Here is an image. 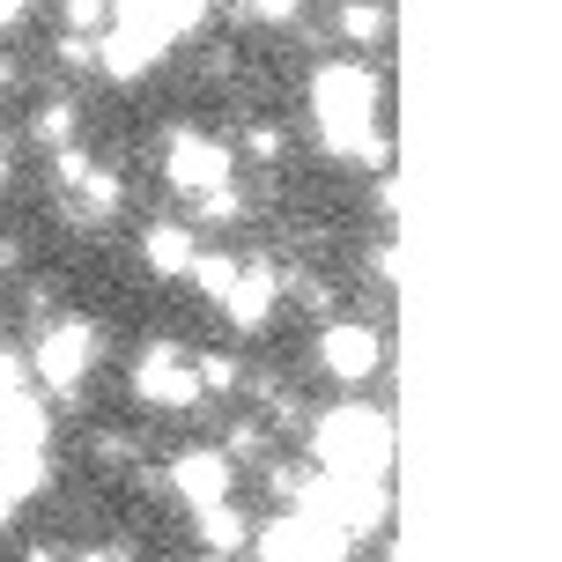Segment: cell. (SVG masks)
I'll use <instances>...</instances> for the list:
<instances>
[{
    "mask_svg": "<svg viewBox=\"0 0 562 562\" xmlns=\"http://www.w3.org/2000/svg\"><path fill=\"white\" fill-rule=\"evenodd\" d=\"M311 119H318V140L334 156H356V164L385 170V126H378V75L356 67V59H326L311 75Z\"/></svg>",
    "mask_w": 562,
    "mask_h": 562,
    "instance_id": "obj_1",
    "label": "cell"
},
{
    "mask_svg": "<svg viewBox=\"0 0 562 562\" xmlns=\"http://www.w3.org/2000/svg\"><path fill=\"white\" fill-rule=\"evenodd\" d=\"M193 23H200V0H112V23L97 37V59L112 67L119 82H134V75H148V67L164 59V45H178Z\"/></svg>",
    "mask_w": 562,
    "mask_h": 562,
    "instance_id": "obj_2",
    "label": "cell"
},
{
    "mask_svg": "<svg viewBox=\"0 0 562 562\" xmlns=\"http://www.w3.org/2000/svg\"><path fill=\"white\" fill-rule=\"evenodd\" d=\"M274 488H281V496H296V510L326 518V526L348 533V540L385 533V518H393V488H385V481H363V474H318V481L274 474Z\"/></svg>",
    "mask_w": 562,
    "mask_h": 562,
    "instance_id": "obj_3",
    "label": "cell"
},
{
    "mask_svg": "<svg viewBox=\"0 0 562 562\" xmlns=\"http://www.w3.org/2000/svg\"><path fill=\"white\" fill-rule=\"evenodd\" d=\"M318 467L326 474L385 481V467H393V422L378 407H326L318 415Z\"/></svg>",
    "mask_w": 562,
    "mask_h": 562,
    "instance_id": "obj_4",
    "label": "cell"
},
{
    "mask_svg": "<svg viewBox=\"0 0 562 562\" xmlns=\"http://www.w3.org/2000/svg\"><path fill=\"white\" fill-rule=\"evenodd\" d=\"M259 562H348V533H334L311 510H289L274 526H259Z\"/></svg>",
    "mask_w": 562,
    "mask_h": 562,
    "instance_id": "obj_5",
    "label": "cell"
},
{
    "mask_svg": "<svg viewBox=\"0 0 562 562\" xmlns=\"http://www.w3.org/2000/svg\"><path fill=\"white\" fill-rule=\"evenodd\" d=\"M134 393L148 400V407L186 415V407H200V393H207V385H200V370L186 363L178 348H164V340H156V348H140V356H134Z\"/></svg>",
    "mask_w": 562,
    "mask_h": 562,
    "instance_id": "obj_6",
    "label": "cell"
},
{
    "mask_svg": "<svg viewBox=\"0 0 562 562\" xmlns=\"http://www.w3.org/2000/svg\"><path fill=\"white\" fill-rule=\"evenodd\" d=\"M89 370H97V326H89V318L45 326V340H37V378H45L53 393H75Z\"/></svg>",
    "mask_w": 562,
    "mask_h": 562,
    "instance_id": "obj_7",
    "label": "cell"
},
{
    "mask_svg": "<svg viewBox=\"0 0 562 562\" xmlns=\"http://www.w3.org/2000/svg\"><path fill=\"white\" fill-rule=\"evenodd\" d=\"M164 170H170V186L178 193H223L229 186V170H237V156H229L215 134H170V156H164Z\"/></svg>",
    "mask_w": 562,
    "mask_h": 562,
    "instance_id": "obj_8",
    "label": "cell"
},
{
    "mask_svg": "<svg viewBox=\"0 0 562 562\" xmlns=\"http://www.w3.org/2000/svg\"><path fill=\"white\" fill-rule=\"evenodd\" d=\"M170 488H178L193 510L223 504L229 488H237V474H229V451H178V459H170Z\"/></svg>",
    "mask_w": 562,
    "mask_h": 562,
    "instance_id": "obj_9",
    "label": "cell"
},
{
    "mask_svg": "<svg viewBox=\"0 0 562 562\" xmlns=\"http://www.w3.org/2000/svg\"><path fill=\"white\" fill-rule=\"evenodd\" d=\"M378 356H385V340L370 334V326H356V318H340V326L318 334V363L334 370V378H370Z\"/></svg>",
    "mask_w": 562,
    "mask_h": 562,
    "instance_id": "obj_10",
    "label": "cell"
},
{
    "mask_svg": "<svg viewBox=\"0 0 562 562\" xmlns=\"http://www.w3.org/2000/svg\"><path fill=\"white\" fill-rule=\"evenodd\" d=\"M223 311L245 326V334H252V326H267V311H274V267H237Z\"/></svg>",
    "mask_w": 562,
    "mask_h": 562,
    "instance_id": "obj_11",
    "label": "cell"
},
{
    "mask_svg": "<svg viewBox=\"0 0 562 562\" xmlns=\"http://www.w3.org/2000/svg\"><path fill=\"white\" fill-rule=\"evenodd\" d=\"M45 488V445H0V496L30 504Z\"/></svg>",
    "mask_w": 562,
    "mask_h": 562,
    "instance_id": "obj_12",
    "label": "cell"
},
{
    "mask_svg": "<svg viewBox=\"0 0 562 562\" xmlns=\"http://www.w3.org/2000/svg\"><path fill=\"white\" fill-rule=\"evenodd\" d=\"M140 252H148V267H156V274H193V229H186V223H156V229H148V237H140Z\"/></svg>",
    "mask_w": 562,
    "mask_h": 562,
    "instance_id": "obj_13",
    "label": "cell"
},
{
    "mask_svg": "<svg viewBox=\"0 0 562 562\" xmlns=\"http://www.w3.org/2000/svg\"><path fill=\"white\" fill-rule=\"evenodd\" d=\"M200 540H207V548H215V555H229V548H245V540H252V518H245V510L229 504H207L200 510Z\"/></svg>",
    "mask_w": 562,
    "mask_h": 562,
    "instance_id": "obj_14",
    "label": "cell"
},
{
    "mask_svg": "<svg viewBox=\"0 0 562 562\" xmlns=\"http://www.w3.org/2000/svg\"><path fill=\"white\" fill-rule=\"evenodd\" d=\"M340 30H348V37H385V8H370V0H348V8H340Z\"/></svg>",
    "mask_w": 562,
    "mask_h": 562,
    "instance_id": "obj_15",
    "label": "cell"
},
{
    "mask_svg": "<svg viewBox=\"0 0 562 562\" xmlns=\"http://www.w3.org/2000/svg\"><path fill=\"white\" fill-rule=\"evenodd\" d=\"M67 134H75V104H45V112H37V140L67 148Z\"/></svg>",
    "mask_w": 562,
    "mask_h": 562,
    "instance_id": "obj_16",
    "label": "cell"
},
{
    "mask_svg": "<svg viewBox=\"0 0 562 562\" xmlns=\"http://www.w3.org/2000/svg\"><path fill=\"white\" fill-rule=\"evenodd\" d=\"M200 385H207V393H229V385H237V363H229V356H200Z\"/></svg>",
    "mask_w": 562,
    "mask_h": 562,
    "instance_id": "obj_17",
    "label": "cell"
},
{
    "mask_svg": "<svg viewBox=\"0 0 562 562\" xmlns=\"http://www.w3.org/2000/svg\"><path fill=\"white\" fill-rule=\"evenodd\" d=\"M59 15H67V23H82V30L112 23V8H104V0H59Z\"/></svg>",
    "mask_w": 562,
    "mask_h": 562,
    "instance_id": "obj_18",
    "label": "cell"
},
{
    "mask_svg": "<svg viewBox=\"0 0 562 562\" xmlns=\"http://www.w3.org/2000/svg\"><path fill=\"white\" fill-rule=\"evenodd\" d=\"M8 393H23V363H15V356L0 348V400H8Z\"/></svg>",
    "mask_w": 562,
    "mask_h": 562,
    "instance_id": "obj_19",
    "label": "cell"
},
{
    "mask_svg": "<svg viewBox=\"0 0 562 562\" xmlns=\"http://www.w3.org/2000/svg\"><path fill=\"white\" fill-rule=\"evenodd\" d=\"M259 15H267V23H289V15H296V8H304V0H252Z\"/></svg>",
    "mask_w": 562,
    "mask_h": 562,
    "instance_id": "obj_20",
    "label": "cell"
},
{
    "mask_svg": "<svg viewBox=\"0 0 562 562\" xmlns=\"http://www.w3.org/2000/svg\"><path fill=\"white\" fill-rule=\"evenodd\" d=\"M82 562H126V548H97V555H82Z\"/></svg>",
    "mask_w": 562,
    "mask_h": 562,
    "instance_id": "obj_21",
    "label": "cell"
},
{
    "mask_svg": "<svg viewBox=\"0 0 562 562\" xmlns=\"http://www.w3.org/2000/svg\"><path fill=\"white\" fill-rule=\"evenodd\" d=\"M8 518H15V504H8V496H0V526H8Z\"/></svg>",
    "mask_w": 562,
    "mask_h": 562,
    "instance_id": "obj_22",
    "label": "cell"
},
{
    "mask_svg": "<svg viewBox=\"0 0 562 562\" xmlns=\"http://www.w3.org/2000/svg\"><path fill=\"white\" fill-rule=\"evenodd\" d=\"M15 8H23V0H0V15H15Z\"/></svg>",
    "mask_w": 562,
    "mask_h": 562,
    "instance_id": "obj_23",
    "label": "cell"
},
{
    "mask_svg": "<svg viewBox=\"0 0 562 562\" xmlns=\"http://www.w3.org/2000/svg\"><path fill=\"white\" fill-rule=\"evenodd\" d=\"M0 193H8V156H0Z\"/></svg>",
    "mask_w": 562,
    "mask_h": 562,
    "instance_id": "obj_24",
    "label": "cell"
},
{
    "mask_svg": "<svg viewBox=\"0 0 562 562\" xmlns=\"http://www.w3.org/2000/svg\"><path fill=\"white\" fill-rule=\"evenodd\" d=\"M207 562H223V555H207Z\"/></svg>",
    "mask_w": 562,
    "mask_h": 562,
    "instance_id": "obj_25",
    "label": "cell"
}]
</instances>
